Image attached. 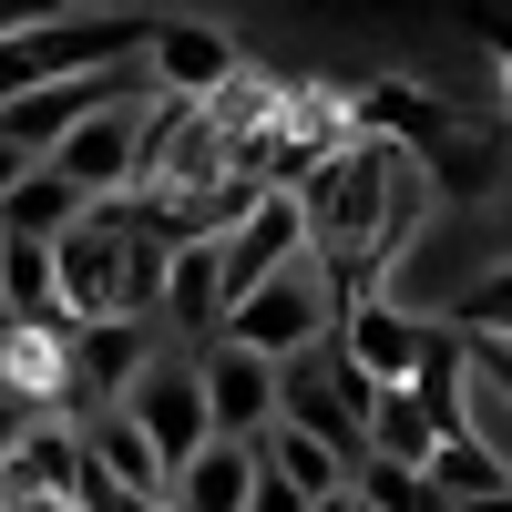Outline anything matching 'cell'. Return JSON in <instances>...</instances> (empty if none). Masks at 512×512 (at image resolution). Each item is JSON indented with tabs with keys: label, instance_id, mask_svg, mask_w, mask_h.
Returning a JSON list of instances; mask_svg holds the SVG:
<instances>
[{
	"label": "cell",
	"instance_id": "obj_1",
	"mask_svg": "<svg viewBox=\"0 0 512 512\" xmlns=\"http://www.w3.org/2000/svg\"><path fill=\"white\" fill-rule=\"evenodd\" d=\"M226 338H236V349H256L267 369L328 349V338H338V287H328V267H318V256L277 267L256 297H236V308H226Z\"/></svg>",
	"mask_w": 512,
	"mask_h": 512
},
{
	"label": "cell",
	"instance_id": "obj_2",
	"mask_svg": "<svg viewBox=\"0 0 512 512\" xmlns=\"http://www.w3.org/2000/svg\"><path fill=\"white\" fill-rule=\"evenodd\" d=\"M369 410H379V390L349 369V349H338V338L277 369V420H287V431H308V441H328L349 472L369 461Z\"/></svg>",
	"mask_w": 512,
	"mask_h": 512
},
{
	"label": "cell",
	"instance_id": "obj_3",
	"mask_svg": "<svg viewBox=\"0 0 512 512\" xmlns=\"http://www.w3.org/2000/svg\"><path fill=\"white\" fill-rule=\"evenodd\" d=\"M113 410L144 431V451L164 461V482H175L185 461H195L205 441H216V420H205V379H195V349H175V338H164V349L134 369V390H123Z\"/></svg>",
	"mask_w": 512,
	"mask_h": 512
},
{
	"label": "cell",
	"instance_id": "obj_4",
	"mask_svg": "<svg viewBox=\"0 0 512 512\" xmlns=\"http://www.w3.org/2000/svg\"><path fill=\"white\" fill-rule=\"evenodd\" d=\"M144 154H154V93H123V103H103L93 123H72L52 144V175H72L93 205H113V195L144 185Z\"/></svg>",
	"mask_w": 512,
	"mask_h": 512
},
{
	"label": "cell",
	"instance_id": "obj_5",
	"mask_svg": "<svg viewBox=\"0 0 512 512\" xmlns=\"http://www.w3.org/2000/svg\"><path fill=\"white\" fill-rule=\"evenodd\" d=\"M195 379H205V420H216V441L256 451V441L277 431V369L256 359V349L216 338V349H195Z\"/></svg>",
	"mask_w": 512,
	"mask_h": 512
},
{
	"label": "cell",
	"instance_id": "obj_6",
	"mask_svg": "<svg viewBox=\"0 0 512 512\" xmlns=\"http://www.w3.org/2000/svg\"><path fill=\"white\" fill-rule=\"evenodd\" d=\"M297 256H308V205H297V195H256L246 216L216 236V267H226V308H236V297H256V287H267L277 267H297Z\"/></svg>",
	"mask_w": 512,
	"mask_h": 512
},
{
	"label": "cell",
	"instance_id": "obj_7",
	"mask_svg": "<svg viewBox=\"0 0 512 512\" xmlns=\"http://www.w3.org/2000/svg\"><path fill=\"white\" fill-rule=\"evenodd\" d=\"M338 349H349V369L369 390H410L420 359H431V318L390 308V297H359V308H338Z\"/></svg>",
	"mask_w": 512,
	"mask_h": 512
},
{
	"label": "cell",
	"instance_id": "obj_8",
	"mask_svg": "<svg viewBox=\"0 0 512 512\" xmlns=\"http://www.w3.org/2000/svg\"><path fill=\"white\" fill-rule=\"evenodd\" d=\"M144 72H154V93H164V103H216L226 82H236V41H226V31H205V21H154Z\"/></svg>",
	"mask_w": 512,
	"mask_h": 512
},
{
	"label": "cell",
	"instance_id": "obj_9",
	"mask_svg": "<svg viewBox=\"0 0 512 512\" xmlns=\"http://www.w3.org/2000/svg\"><path fill=\"white\" fill-rule=\"evenodd\" d=\"M82 216H93V195L72 175H52V164H31V175L0 195V246H62Z\"/></svg>",
	"mask_w": 512,
	"mask_h": 512
},
{
	"label": "cell",
	"instance_id": "obj_10",
	"mask_svg": "<svg viewBox=\"0 0 512 512\" xmlns=\"http://www.w3.org/2000/svg\"><path fill=\"white\" fill-rule=\"evenodd\" d=\"M164 328H185V349H216V338H226V267H216V246H175Z\"/></svg>",
	"mask_w": 512,
	"mask_h": 512
},
{
	"label": "cell",
	"instance_id": "obj_11",
	"mask_svg": "<svg viewBox=\"0 0 512 512\" xmlns=\"http://www.w3.org/2000/svg\"><path fill=\"white\" fill-rule=\"evenodd\" d=\"M256 502V451H236V441H205L175 482H164V502L154 512H246Z\"/></svg>",
	"mask_w": 512,
	"mask_h": 512
},
{
	"label": "cell",
	"instance_id": "obj_12",
	"mask_svg": "<svg viewBox=\"0 0 512 512\" xmlns=\"http://www.w3.org/2000/svg\"><path fill=\"white\" fill-rule=\"evenodd\" d=\"M82 461H93V472L113 482V492H134V502H164V461L144 451V431L123 410H93L82 420Z\"/></svg>",
	"mask_w": 512,
	"mask_h": 512
},
{
	"label": "cell",
	"instance_id": "obj_13",
	"mask_svg": "<svg viewBox=\"0 0 512 512\" xmlns=\"http://www.w3.org/2000/svg\"><path fill=\"white\" fill-rule=\"evenodd\" d=\"M0 472H11L21 492H41V502H62V512H72V482H82V420H72V410H52V420H41V431H31L11 461H0Z\"/></svg>",
	"mask_w": 512,
	"mask_h": 512
},
{
	"label": "cell",
	"instance_id": "obj_14",
	"mask_svg": "<svg viewBox=\"0 0 512 512\" xmlns=\"http://www.w3.org/2000/svg\"><path fill=\"white\" fill-rule=\"evenodd\" d=\"M431 451H441V410L420 400V390H379V410H369V461L431 472Z\"/></svg>",
	"mask_w": 512,
	"mask_h": 512
},
{
	"label": "cell",
	"instance_id": "obj_15",
	"mask_svg": "<svg viewBox=\"0 0 512 512\" xmlns=\"http://www.w3.org/2000/svg\"><path fill=\"white\" fill-rule=\"evenodd\" d=\"M256 472H277L287 492H308V502H338V492H349V461H338L328 441H308V431H287V420L256 441Z\"/></svg>",
	"mask_w": 512,
	"mask_h": 512
},
{
	"label": "cell",
	"instance_id": "obj_16",
	"mask_svg": "<svg viewBox=\"0 0 512 512\" xmlns=\"http://www.w3.org/2000/svg\"><path fill=\"white\" fill-rule=\"evenodd\" d=\"M431 482H441V492H451L461 512H482V502H502V492H512V472H502V461H492V451H482L472 431L431 451Z\"/></svg>",
	"mask_w": 512,
	"mask_h": 512
},
{
	"label": "cell",
	"instance_id": "obj_17",
	"mask_svg": "<svg viewBox=\"0 0 512 512\" xmlns=\"http://www.w3.org/2000/svg\"><path fill=\"white\" fill-rule=\"evenodd\" d=\"M451 328H461V338H512V267H492L472 297H461V308H451Z\"/></svg>",
	"mask_w": 512,
	"mask_h": 512
},
{
	"label": "cell",
	"instance_id": "obj_18",
	"mask_svg": "<svg viewBox=\"0 0 512 512\" xmlns=\"http://www.w3.org/2000/svg\"><path fill=\"white\" fill-rule=\"evenodd\" d=\"M52 410H62L52 390H31V379H0V461H11V451L41 431V420H52Z\"/></svg>",
	"mask_w": 512,
	"mask_h": 512
},
{
	"label": "cell",
	"instance_id": "obj_19",
	"mask_svg": "<svg viewBox=\"0 0 512 512\" xmlns=\"http://www.w3.org/2000/svg\"><path fill=\"white\" fill-rule=\"evenodd\" d=\"M461 349H472V379L512 410V338H461Z\"/></svg>",
	"mask_w": 512,
	"mask_h": 512
},
{
	"label": "cell",
	"instance_id": "obj_20",
	"mask_svg": "<svg viewBox=\"0 0 512 512\" xmlns=\"http://www.w3.org/2000/svg\"><path fill=\"white\" fill-rule=\"evenodd\" d=\"M72 11V0H0V41H21V31H52Z\"/></svg>",
	"mask_w": 512,
	"mask_h": 512
},
{
	"label": "cell",
	"instance_id": "obj_21",
	"mask_svg": "<svg viewBox=\"0 0 512 512\" xmlns=\"http://www.w3.org/2000/svg\"><path fill=\"white\" fill-rule=\"evenodd\" d=\"M246 512H318V502H308V492H287L277 472H256V502H246Z\"/></svg>",
	"mask_w": 512,
	"mask_h": 512
},
{
	"label": "cell",
	"instance_id": "obj_22",
	"mask_svg": "<svg viewBox=\"0 0 512 512\" xmlns=\"http://www.w3.org/2000/svg\"><path fill=\"white\" fill-rule=\"evenodd\" d=\"M21 175H31V154H11V144H0V195H11Z\"/></svg>",
	"mask_w": 512,
	"mask_h": 512
},
{
	"label": "cell",
	"instance_id": "obj_23",
	"mask_svg": "<svg viewBox=\"0 0 512 512\" xmlns=\"http://www.w3.org/2000/svg\"><path fill=\"white\" fill-rule=\"evenodd\" d=\"M482 512H512V492H502V502H482Z\"/></svg>",
	"mask_w": 512,
	"mask_h": 512
}]
</instances>
